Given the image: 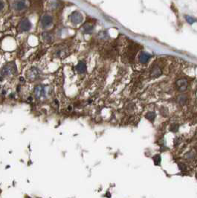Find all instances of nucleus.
Instances as JSON below:
<instances>
[{
    "mask_svg": "<svg viewBox=\"0 0 197 198\" xmlns=\"http://www.w3.org/2000/svg\"><path fill=\"white\" fill-rule=\"evenodd\" d=\"M14 7L17 11H22L26 8V3L24 0H20L14 3Z\"/></svg>",
    "mask_w": 197,
    "mask_h": 198,
    "instance_id": "nucleus-8",
    "label": "nucleus"
},
{
    "mask_svg": "<svg viewBox=\"0 0 197 198\" xmlns=\"http://www.w3.org/2000/svg\"><path fill=\"white\" fill-rule=\"evenodd\" d=\"M68 55V51L65 49H60L57 51V56L59 57H65Z\"/></svg>",
    "mask_w": 197,
    "mask_h": 198,
    "instance_id": "nucleus-14",
    "label": "nucleus"
},
{
    "mask_svg": "<svg viewBox=\"0 0 197 198\" xmlns=\"http://www.w3.org/2000/svg\"><path fill=\"white\" fill-rule=\"evenodd\" d=\"M27 78L31 80H35L37 79L38 78L40 75V72L36 67H32L31 69H30L28 71L26 74Z\"/></svg>",
    "mask_w": 197,
    "mask_h": 198,
    "instance_id": "nucleus-3",
    "label": "nucleus"
},
{
    "mask_svg": "<svg viewBox=\"0 0 197 198\" xmlns=\"http://www.w3.org/2000/svg\"><path fill=\"white\" fill-rule=\"evenodd\" d=\"M69 20L74 25H78L83 22V17L82 14L78 11H74L69 16Z\"/></svg>",
    "mask_w": 197,
    "mask_h": 198,
    "instance_id": "nucleus-2",
    "label": "nucleus"
},
{
    "mask_svg": "<svg viewBox=\"0 0 197 198\" xmlns=\"http://www.w3.org/2000/svg\"><path fill=\"white\" fill-rule=\"evenodd\" d=\"M185 19H186L187 22H188L189 24H190V25H192V24H193L197 21L196 19L192 17H190V16H185Z\"/></svg>",
    "mask_w": 197,
    "mask_h": 198,
    "instance_id": "nucleus-16",
    "label": "nucleus"
},
{
    "mask_svg": "<svg viewBox=\"0 0 197 198\" xmlns=\"http://www.w3.org/2000/svg\"><path fill=\"white\" fill-rule=\"evenodd\" d=\"M176 87L180 92H184L187 89V85H188V82L186 79H179L178 80L176 83Z\"/></svg>",
    "mask_w": 197,
    "mask_h": 198,
    "instance_id": "nucleus-6",
    "label": "nucleus"
},
{
    "mask_svg": "<svg viewBox=\"0 0 197 198\" xmlns=\"http://www.w3.org/2000/svg\"><path fill=\"white\" fill-rule=\"evenodd\" d=\"M4 7H5V3L3 2L2 0H0V11H2V9L4 8Z\"/></svg>",
    "mask_w": 197,
    "mask_h": 198,
    "instance_id": "nucleus-19",
    "label": "nucleus"
},
{
    "mask_svg": "<svg viewBox=\"0 0 197 198\" xmlns=\"http://www.w3.org/2000/svg\"><path fill=\"white\" fill-rule=\"evenodd\" d=\"M179 168L181 170H182V171L187 170V166L185 165V164H183V163H179Z\"/></svg>",
    "mask_w": 197,
    "mask_h": 198,
    "instance_id": "nucleus-18",
    "label": "nucleus"
},
{
    "mask_svg": "<svg viewBox=\"0 0 197 198\" xmlns=\"http://www.w3.org/2000/svg\"><path fill=\"white\" fill-rule=\"evenodd\" d=\"M196 178H197V174H196Z\"/></svg>",
    "mask_w": 197,
    "mask_h": 198,
    "instance_id": "nucleus-20",
    "label": "nucleus"
},
{
    "mask_svg": "<svg viewBox=\"0 0 197 198\" xmlns=\"http://www.w3.org/2000/svg\"><path fill=\"white\" fill-rule=\"evenodd\" d=\"M150 57H151V56L148 53L141 52L139 54V61L141 63H146L147 62H148Z\"/></svg>",
    "mask_w": 197,
    "mask_h": 198,
    "instance_id": "nucleus-9",
    "label": "nucleus"
},
{
    "mask_svg": "<svg viewBox=\"0 0 197 198\" xmlns=\"http://www.w3.org/2000/svg\"><path fill=\"white\" fill-rule=\"evenodd\" d=\"M53 22V18L50 15H45L42 17L41 25L43 28H47L52 25Z\"/></svg>",
    "mask_w": 197,
    "mask_h": 198,
    "instance_id": "nucleus-7",
    "label": "nucleus"
},
{
    "mask_svg": "<svg viewBox=\"0 0 197 198\" xmlns=\"http://www.w3.org/2000/svg\"><path fill=\"white\" fill-rule=\"evenodd\" d=\"M83 31L86 34H90L94 29V25L91 23H86L83 27Z\"/></svg>",
    "mask_w": 197,
    "mask_h": 198,
    "instance_id": "nucleus-12",
    "label": "nucleus"
},
{
    "mask_svg": "<svg viewBox=\"0 0 197 198\" xmlns=\"http://www.w3.org/2000/svg\"><path fill=\"white\" fill-rule=\"evenodd\" d=\"M153 160H154V163L156 165H160L161 163V157L159 155H156L153 157Z\"/></svg>",
    "mask_w": 197,
    "mask_h": 198,
    "instance_id": "nucleus-17",
    "label": "nucleus"
},
{
    "mask_svg": "<svg viewBox=\"0 0 197 198\" xmlns=\"http://www.w3.org/2000/svg\"><path fill=\"white\" fill-rule=\"evenodd\" d=\"M145 117L148 119V120H150V122H153L155 118H156V114H155L154 112H149L146 114Z\"/></svg>",
    "mask_w": 197,
    "mask_h": 198,
    "instance_id": "nucleus-15",
    "label": "nucleus"
},
{
    "mask_svg": "<svg viewBox=\"0 0 197 198\" xmlns=\"http://www.w3.org/2000/svg\"><path fill=\"white\" fill-rule=\"evenodd\" d=\"M34 96L37 99H43L46 96V89L43 86H37L34 89Z\"/></svg>",
    "mask_w": 197,
    "mask_h": 198,
    "instance_id": "nucleus-4",
    "label": "nucleus"
},
{
    "mask_svg": "<svg viewBox=\"0 0 197 198\" xmlns=\"http://www.w3.org/2000/svg\"><path fill=\"white\" fill-rule=\"evenodd\" d=\"M151 75L152 76L155 77V78H158L160 75H161V70L158 66H155L151 71Z\"/></svg>",
    "mask_w": 197,
    "mask_h": 198,
    "instance_id": "nucleus-11",
    "label": "nucleus"
},
{
    "mask_svg": "<svg viewBox=\"0 0 197 198\" xmlns=\"http://www.w3.org/2000/svg\"><path fill=\"white\" fill-rule=\"evenodd\" d=\"M17 66H16L15 63L11 62L8 63L7 65H5L2 69L1 71H0V74L3 77L9 76V75H14L17 72Z\"/></svg>",
    "mask_w": 197,
    "mask_h": 198,
    "instance_id": "nucleus-1",
    "label": "nucleus"
},
{
    "mask_svg": "<svg viewBox=\"0 0 197 198\" xmlns=\"http://www.w3.org/2000/svg\"><path fill=\"white\" fill-rule=\"evenodd\" d=\"M76 70L78 71V73L83 74L86 72V65L85 63L80 62L78 65L76 66Z\"/></svg>",
    "mask_w": 197,
    "mask_h": 198,
    "instance_id": "nucleus-10",
    "label": "nucleus"
},
{
    "mask_svg": "<svg viewBox=\"0 0 197 198\" xmlns=\"http://www.w3.org/2000/svg\"><path fill=\"white\" fill-rule=\"evenodd\" d=\"M19 28H20L21 31H28L31 28V22L28 19H23V20L20 21Z\"/></svg>",
    "mask_w": 197,
    "mask_h": 198,
    "instance_id": "nucleus-5",
    "label": "nucleus"
},
{
    "mask_svg": "<svg viewBox=\"0 0 197 198\" xmlns=\"http://www.w3.org/2000/svg\"><path fill=\"white\" fill-rule=\"evenodd\" d=\"M43 38L46 42L50 43V42L52 41L53 36L50 32H44V33L43 34Z\"/></svg>",
    "mask_w": 197,
    "mask_h": 198,
    "instance_id": "nucleus-13",
    "label": "nucleus"
}]
</instances>
